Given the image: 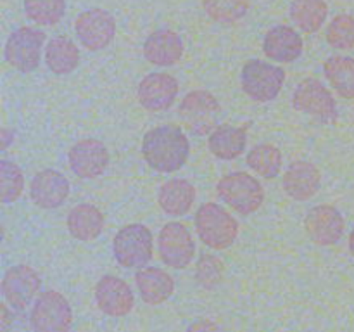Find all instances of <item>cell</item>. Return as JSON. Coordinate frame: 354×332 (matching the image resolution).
<instances>
[{
    "instance_id": "1",
    "label": "cell",
    "mask_w": 354,
    "mask_h": 332,
    "mask_svg": "<svg viewBox=\"0 0 354 332\" xmlns=\"http://www.w3.org/2000/svg\"><path fill=\"white\" fill-rule=\"evenodd\" d=\"M189 152V138L176 124L152 128L142 140V156L145 163L159 173H171L182 168Z\"/></svg>"
},
{
    "instance_id": "2",
    "label": "cell",
    "mask_w": 354,
    "mask_h": 332,
    "mask_svg": "<svg viewBox=\"0 0 354 332\" xmlns=\"http://www.w3.org/2000/svg\"><path fill=\"white\" fill-rule=\"evenodd\" d=\"M196 230L207 248L227 249L237 239L239 223L220 204L206 203L196 213Z\"/></svg>"
},
{
    "instance_id": "3",
    "label": "cell",
    "mask_w": 354,
    "mask_h": 332,
    "mask_svg": "<svg viewBox=\"0 0 354 332\" xmlns=\"http://www.w3.org/2000/svg\"><path fill=\"white\" fill-rule=\"evenodd\" d=\"M218 196L237 213L251 214L261 208L265 189L261 183L245 172L228 173L218 182Z\"/></svg>"
},
{
    "instance_id": "4",
    "label": "cell",
    "mask_w": 354,
    "mask_h": 332,
    "mask_svg": "<svg viewBox=\"0 0 354 332\" xmlns=\"http://www.w3.org/2000/svg\"><path fill=\"white\" fill-rule=\"evenodd\" d=\"M114 258L127 268H142L152 259L154 242L152 232L142 223H131L121 228L113 242Z\"/></svg>"
},
{
    "instance_id": "5",
    "label": "cell",
    "mask_w": 354,
    "mask_h": 332,
    "mask_svg": "<svg viewBox=\"0 0 354 332\" xmlns=\"http://www.w3.org/2000/svg\"><path fill=\"white\" fill-rule=\"evenodd\" d=\"M221 113L220 102L207 90L189 92L180 102L178 116L183 127L194 135H206L218 127Z\"/></svg>"
},
{
    "instance_id": "6",
    "label": "cell",
    "mask_w": 354,
    "mask_h": 332,
    "mask_svg": "<svg viewBox=\"0 0 354 332\" xmlns=\"http://www.w3.org/2000/svg\"><path fill=\"white\" fill-rule=\"evenodd\" d=\"M35 332H71L73 310L69 301L57 290H45L35 301L30 313Z\"/></svg>"
},
{
    "instance_id": "7",
    "label": "cell",
    "mask_w": 354,
    "mask_h": 332,
    "mask_svg": "<svg viewBox=\"0 0 354 332\" xmlns=\"http://www.w3.org/2000/svg\"><path fill=\"white\" fill-rule=\"evenodd\" d=\"M45 33L38 28L21 26L9 35L3 48L6 61L21 73H31L38 68Z\"/></svg>"
},
{
    "instance_id": "8",
    "label": "cell",
    "mask_w": 354,
    "mask_h": 332,
    "mask_svg": "<svg viewBox=\"0 0 354 332\" xmlns=\"http://www.w3.org/2000/svg\"><path fill=\"white\" fill-rule=\"evenodd\" d=\"M242 89L251 99L258 102H270L277 99L286 82V71L279 66L268 64L259 59L245 62L241 75Z\"/></svg>"
},
{
    "instance_id": "9",
    "label": "cell",
    "mask_w": 354,
    "mask_h": 332,
    "mask_svg": "<svg viewBox=\"0 0 354 332\" xmlns=\"http://www.w3.org/2000/svg\"><path fill=\"white\" fill-rule=\"evenodd\" d=\"M294 109L313 116L322 123H334L337 120V104L330 90L317 78H304L292 95Z\"/></svg>"
},
{
    "instance_id": "10",
    "label": "cell",
    "mask_w": 354,
    "mask_h": 332,
    "mask_svg": "<svg viewBox=\"0 0 354 332\" xmlns=\"http://www.w3.org/2000/svg\"><path fill=\"white\" fill-rule=\"evenodd\" d=\"M161 259L171 268H185L196 252V242L189 228L178 221H169L161 228L158 237Z\"/></svg>"
},
{
    "instance_id": "11",
    "label": "cell",
    "mask_w": 354,
    "mask_h": 332,
    "mask_svg": "<svg viewBox=\"0 0 354 332\" xmlns=\"http://www.w3.org/2000/svg\"><path fill=\"white\" fill-rule=\"evenodd\" d=\"M41 280L38 273L28 265H16L6 270L2 279V294L3 299L12 306L14 310H26L40 293Z\"/></svg>"
},
{
    "instance_id": "12",
    "label": "cell",
    "mask_w": 354,
    "mask_h": 332,
    "mask_svg": "<svg viewBox=\"0 0 354 332\" xmlns=\"http://www.w3.org/2000/svg\"><path fill=\"white\" fill-rule=\"evenodd\" d=\"M76 35L88 50H102L116 35V21L104 9H88L78 16L75 23Z\"/></svg>"
},
{
    "instance_id": "13",
    "label": "cell",
    "mask_w": 354,
    "mask_h": 332,
    "mask_svg": "<svg viewBox=\"0 0 354 332\" xmlns=\"http://www.w3.org/2000/svg\"><path fill=\"white\" fill-rule=\"evenodd\" d=\"M304 228L311 241L320 246L337 244L344 235L346 221L337 208L330 204H318L308 211Z\"/></svg>"
},
{
    "instance_id": "14",
    "label": "cell",
    "mask_w": 354,
    "mask_h": 332,
    "mask_svg": "<svg viewBox=\"0 0 354 332\" xmlns=\"http://www.w3.org/2000/svg\"><path fill=\"white\" fill-rule=\"evenodd\" d=\"M68 161L80 178H97L109 166V151L97 138H83L69 149Z\"/></svg>"
},
{
    "instance_id": "15",
    "label": "cell",
    "mask_w": 354,
    "mask_h": 332,
    "mask_svg": "<svg viewBox=\"0 0 354 332\" xmlns=\"http://www.w3.org/2000/svg\"><path fill=\"white\" fill-rule=\"evenodd\" d=\"M178 95V82L168 73H151L137 89L138 102L151 113L166 111L173 106Z\"/></svg>"
},
{
    "instance_id": "16",
    "label": "cell",
    "mask_w": 354,
    "mask_h": 332,
    "mask_svg": "<svg viewBox=\"0 0 354 332\" xmlns=\"http://www.w3.org/2000/svg\"><path fill=\"white\" fill-rule=\"evenodd\" d=\"M97 306L109 317H124L133 310L135 296L130 286L116 275H104L95 286Z\"/></svg>"
},
{
    "instance_id": "17",
    "label": "cell",
    "mask_w": 354,
    "mask_h": 332,
    "mask_svg": "<svg viewBox=\"0 0 354 332\" xmlns=\"http://www.w3.org/2000/svg\"><path fill=\"white\" fill-rule=\"evenodd\" d=\"M30 196L31 201L41 210H55L68 199V178L55 169H41L31 180Z\"/></svg>"
},
{
    "instance_id": "18",
    "label": "cell",
    "mask_w": 354,
    "mask_h": 332,
    "mask_svg": "<svg viewBox=\"0 0 354 332\" xmlns=\"http://www.w3.org/2000/svg\"><path fill=\"white\" fill-rule=\"evenodd\" d=\"M320 169L310 161H294L283 175L282 185L289 197L308 201L320 190Z\"/></svg>"
},
{
    "instance_id": "19",
    "label": "cell",
    "mask_w": 354,
    "mask_h": 332,
    "mask_svg": "<svg viewBox=\"0 0 354 332\" xmlns=\"http://www.w3.org/2000/svg\"><path fill=\"white\" fill-rule=\"evenodd\" d=\"M303 38L294 28L280 24L272 28L263 40V52L266 57L277 62H292L303 54Z\"/></svg>"
},
{
    "instance_id": "20",
    "label": "cell",
    "mask_w": 354,
    "mask_h": 332,
    "mask_svg": "<svg viewBox=\"0 0 354 332\" xmlns=\"http://www.w3.org/2000/svg\"><path fill=\"white\" fill-rule=\"evenodd\" d=\"M144 55L156 66H173L182 59L183 40L171 30H158L149 35L144 44Z\"/></svg>"
},
{
    "instance_id": "21",
    "label": "cell",
    "mask_w": 354,
    "mask_h": 332,
    "mask_svg": "<svg viewBox=\"0 0 354 332\" xmlns=\"http://www.w3.org/2000/svg\"><path fill=\"white\" fill-rule=\"evenodd\" d=\"M135 282H137L142 299L152 306L165 303L175 293L173 277L162 268H156V266L138 270L137 275H135Z\"/></svg>"
},
{
    "instance_id": "22",
    "label": "cell",
    "mask_w": 354,
    "mask_h": 332,
    "mask_svg": "<svg viewBox=\"0 0 354 332\" xmlns=\"http://www.w3.org/2000/svg\"><path fill=\"white\" fill-rule=\"evenodd\" d=\"M245 144H248V130L244 127L239 128L232 124H220L211 131L207 138L211 154L225 161L239 158L245 151Z\"/></svg>"
},
{
    "instance_id": "23",
    "label": "cell",
    "mask_w": 354,
    "mask_h": 332,
    "mask_svg": "<svg viewBox=\"0 0 354 332\" xmlns=\"http://www.w3.org/2000/svg\"><path fill=\"white\" fill-rule=\"evenodd\" d=\"M68 230L78 241H93L104 230V214L93 204H76L68 214Z\"/></svg>"
},
{
    "instance_id": "24",
    "label": "cell",
    "mask_w": 354,
    "mask_h": 332,
    "mask_svg": "<svg viewBox=\"0 0 354 332\" xmlns=\"http://www.w3.org/2000/svg\"><path fill=\"white\" fill-rule=\"evenodd\" d=\"M159 206L171 216H182L192 208L196 201V189L183 178H173L162 183L159 189Z\"/></svg>"
},
{
    "instance_id": "25",
    "label": "cell",
    "mask_w": 354,
    "mask_h": 332,
    "mask_svg": "<svg viewBox=\"0 0 354 332\" xmlns=\"http://www.w3.org/2000/svg\"><path fill=\"white\" fill-rule=\"evenodd\" d=\"M45 62L55 75H68L78 68L80 50L69 38L55 37L45 47Z\"/></svg>"
},
{
    "instance_id": "26",
    "label": "cell",
    "mask_w": 354,
    "mask_h": 332,
    "mask_svg": "<svg viewBox=\"0 0 354 332\" xmlns=\"http://www.w3.org/2000/svg\"><path fill=\"white\" fill-rule=\"evenodd\" d=\"M324 73L337 93L354 99V59L348 55H332L325 61Z\"/></svg>"
},
{
    "instance_id": "27",
    "label": "cell",
    "mask_w": 354,
    "mask_h": 332,
    "mask_svg": "<svg viewBox=\"0 0 354 332\" xmlns=\"http://www.w3.org/2000/svg\"><path fill=\"white\" fill-rule=\"evenodd\" d=\"M328 7L325 0H292L290 17L306 33H315L324 26Z\"/></svg>"
},
{
    "instance_id": "28",
    "label": "cell",
    "mask_w": 354,
    "mask_h": 332,
    "mask_svg": "<svg viewBox=\"0 0 354 332\" xmlns=\"http://www.w3.org/2000/svg\"><path fill=\"white\" fill-rule=\"evenodd\" d=\"M248 166L263 178H275L282 169V152L272 144H259L249 151Z\"/></svg>"
},
{
    "instance_id": "29",
    "label": "cell",
    "mask_w": 354,
    "mask_h": 332,
    "mask_svg": "<svg viewBox=\"0 0 354 332\" xmlns=\"http://www.w3.org/2000/svg\"><path fill=\"white\" fill-rule=\"evenodd\" d=\"M207 16L221 24H232L241 21L249 12L251 0H203Z\"/></svg>"
},
{
    "instance_id": "30",
    "label": "cell",
    "mask_w": 354,
    "mask_h": 332,
    "mask_svg": "<svg viewBox=\"0 0 354 332\" xmlns=\"http://www.w3.org/2000/svg\"><path fill=\"white\" fill-rule=\"evenodd\" d=\"M24 12L41 26H54L66 12V0H24Z\"/></svg>"
},
{
    "instance_id": "31",
    "label": "cell",
    "mask_w": 354,
    "mask_h": 332,
    "mask_svg": "<svg viewBox=\"0 0 354 332\" xmlns=\"http://www.w3.org/2000/svg\"><path fill=\"white\" fill-rule=\"evenodd\" d=\"M24 189V176L19 166L9 159L0 161V190H2V203L9 204L19 199Z\"/></svg>"
},
{
    "instance_id": "32",
    "label": "cell",
    "mask_w": 354,
    "mask_h": 332,
    "mask_svg": "<svg viewBox=\"0 0 354 332\" xmlns=\"http://www.w3.org/2000/svg\"><path fill=\"white\" fill-rule=\"evenodd\" d=\"M327 42L337 50L354 47V16L339 14L327 28Z\"/></svg>"
},
{
    "instance_id": "33",
    "label": "cell",
    "mask_w": 354,
    "mask_h": 332,
    "mask_svg": "<svg viewBox=\"0 0 354 332\" xmlns=\"http://www.w3.org/2000/svg\"><path fill=\"white\" fill-rule=\"evenodd\" d=\"M221 275H223V263L213 255H203L197 261L196 279L206 289H213L220 284Z\"/></svg>"
},
{
    "instance_id": "34",
    "label": "cell",
    "mask_w": 354,
    "mask_h": 332,
    "mask_svg": "<svg viewBox=\"0 0 354 332\" xmlns=\"http://www.w3.org/2000/svg\"><path fill=\"white\" fill-rule=\"evenodd\" d=\"M187 332H223V329L213 320H206V318H201V320L194 322L189 325Z\"/></svg>"
},
{
    "instance_id": "35",
    "label": "cell",
    "mask_w": 354,
    "mask_h": 332,
    "mask_svg": "<svg viewBox=\"0 0 354 332\" xmlns=\"http://www.w3.org/2000/svg\"><path fill=\"white\" fill-rule=\"evenodd\" d=\"M7 327H9V311H7V306L3 304L2 306V331L6 332Z\"/></svg>"
},
{
    "instance_id": "36",
    "label": "cell",
    "mask_w": 354,
    "mask_h": 332,
    "mask_svg": "<svg viewBox=\"0 0 354 332\" xmlns=\"http://www.w3.org/2000/svg\"><path fill=\"white\" fill-rule=\"evenodd\" d=\"M349 251H351V255L354 256V228H353L351 235H349Z\"/></svg>"
}]
</instances>
